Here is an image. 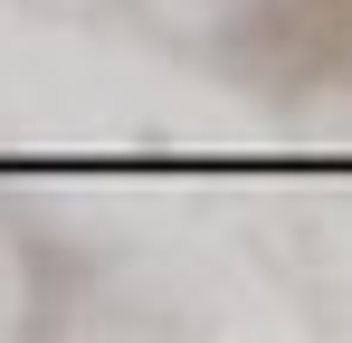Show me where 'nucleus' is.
Here are the masks:
<instances>
[{
  "label": "nucleus",
  "instance_id": "nucleus-1",
  "mask_svg": "<svg viewBox=\"0 0 352 343\" xmlns=\"http://www.w3.org/2000/svg\"><path fill=\"white\" fill-rule=\"evenodd\" d=\"M143 19L162 29V39H219L248 19V0H143Z\"/></svg>",
  "mask_w": 352,
  "mask_h": 343
},
{
  "label": "nucleus",
  "instance_id": "nucleus-3",
  "mask_svg": "<svg viewBox=\"0 0 352 343\" xmlns=\"http://www.w3.org/2000/svg\"><path fill=\"white\" fill-rule=\"evenodd\" d=\"M29 10H48V19H96V10H115V0H29Z\"/></svg>",
  "mask_w": 352,
  "mask_h": 343
},
{
  "label": "nucleus",
  "instance_id": "nucleus-2",
  "mask_svg": "<svg viewBox=\"0 0 352 343\" xmlns=\"http://www.w3.org/2000/svg\"><path fill=\"white\" fill-rule=\"evenodd\" d=\"M10 324H29V267H19V248H10V229H0V334Z\"/></svg>",
  "mask_w": 352,
  "mask_h": 343
}]
</instances>
